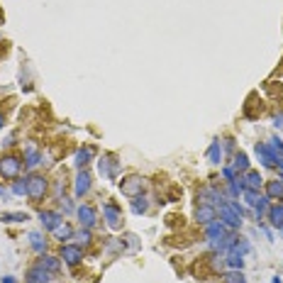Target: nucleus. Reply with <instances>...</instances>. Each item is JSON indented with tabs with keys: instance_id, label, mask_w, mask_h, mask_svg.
Returning a JSON list of instances; mask_svg holds the SVG:
<instances>
[{
	"instance_id": "nucleus-33",
	"label": "nucleus",
	"mask_w": 283,
	"mask_h": 283,
	"mask_svg": "<svg viewBox=\"0 0 283 283\" xmlns=\"http://www.w3.org/2000/svg\"><path fill=\"white\" fill-rule=\"evenodd\" d=\"M122 244H127V251H137L139 249V240L134 237V234H125V237H120V247Z\"/></svg>"
},
{
	"instance_id": "nucleus-25",
	"label": "nucleus",
	"mask_w": 283,
	"mask_h": 283,
	"mask_svg": "<svg viewBox=\"0 0 283 283\" xmlns=\"http://www.w3.org/2000/svg\"><path fill=\"white\" fill-rule=\"evenodd\" d=\"M225 266L232 269V271H242V269H244V256H242V254H234V251H227V254H225Z\"/></svg>"
},
{
	"instance_id": "nucleus-15",
	"label": "nucleus",
	"mask_w": 283,
	"mask_h": 283,
	"mask_svg": "<svg viewBox=\"0 0 283 283\" xmlns=\"http://www.w3.org/2000/svg\"><path fill=\"white\" fill-rule=\"evenodd\" d=\"M22 161H25V169H37L39 163H44V154L34 147V144H27L25 147V154H22Z\"/></svg>"
},
{
	"instance_id": "nucleus-14",
	"label": "nucleus",
	"mask_w": 283,
	"mask_h": 283,
	"mask_svg": "<svg viewBox=\"0 0 283 283\" xmlns=\"http://www.w3.org/2000/svg\"><path fill=\"white\" fill-rule=\"evenodd\" d=\"M193 218H196L198 225L207 227L210 222H215V220H218V207H215V205H198L196 213H193Z\"/></svg>"
},
{
	"instance_id": "nucleus-39",
	"label": "nucleus",
	"mask_w": 283,
	"mask_h": 283,
	"mask_svg": "<svg viewBox=\"0 0 283 283\" xmlns=\"http://www.w3.org/2000/svg\"><path fill=\"white\" fill-rule=\"evenodd\" d=\"M0 283H17V278H15V276H3Z\"/></svg>"
},
{
	"instance_id": "nucleus-40",
	"label": "nucleus",
	"mask_w": 283,
	"mask_h": 283,
	"mask_svg": "<svg viewBox=\"0 0 283 283\" xmlns=\"http://www.w3.org/2000/svg\"><path fill=\"white\" fill-rule=\"evenodd\" d=\"M5 130V115H3V112H0V132Z\"/></svg>"
},
{
	"instance_id": "nucleus-32",
	"label": "nucleus",
	"mask_w": 283,
	"mask_h": 283,
	"mask_svg": "<svg viewBox=\"0 0 283 283\" xmlns=\"http://www.w3.org/2000/svg\"><path fill=\"white\" fill-rule=\"evenodd\" d=\"M222 283H247V278H244V273L242 271H225L222 273Z\"/></svg>"
},
{
	"instance_id": "nucleus-11",
	"label": "nucleus",
	"mask_w": 283,
	"mask_h": 283,
	"mask_svg": "<svg viewBox=\"0 0 283 283\" xmlns=\"http://www.w3.org/2000/svg\"><path fill=\"white\" fill-rule=\"evenodd\" d=\"M237 178H240V183L244 191H262L264 188V176L259 174L256 169H249V171L240 174Z\"/></svg>"
},
{
	"instance_id": "nucleus-18",
	"label": "nucleus",
	"mask_w": 283,
	"mask_h": 283,
	"mask_svg": "<svg viewBox=\"0 0 283 283\" xmlns=\"http://www.w3.org/2000/svg\"><path fill=\"white\" fill-rule=\"evenodd\" d=\"M222 142L220 139H213L210 142V147H207V163H210V166H220V163H222Z\"/></svg>"
},
{
	"instance_id": "nucleus-21",
	"label": "nucleus",
	"mask_w": 283,
	"mask_h": 283,
	"mask_svg": "<svg viewBox=\"0 0 283 283\" xmlns=\"http://www.w3.org/2000/svg\"><path fill=\"white\" fill-rule=\"evenodd\" d=\"M74 232H76V229L71 227V222H66V220H64V222H61V225H59V227H56L52 234H54V240H56V242L66 244V242L74 240Z\"/></svg>"
},
{
	"instance_id": "nucleus-41",
	"label": "nucleus",
	"mask_w": 283,
	"mask_h": 283,
	"mask_svg": "<svg viewBox=\"0 0 283 283\" xmlns=\"http://www.w3.org/2000/svg\"><path fill=\"white\" fill-rule=\"evenodd\" d=\"M271 283H283V281H281V276H273V281H271Z\"/></svg>"
},
{
	"instance_id": "nucleus-42",
	"label": "nucleus",
	"mask_w": 283,
	"mask_h": 283,
	"mask_svg": "<svg viewBox=\"0 0 283 283\" xmlns=\"http://www.w3.org/2000/svg\"><path fill=\"white\" fill-rule=\"evenodd\" d=\"M27 283H32V281H27Z\"/></svg>"
},
{
	"instance_id": "nucleus-26",
	"label": "nucleus",
	"mask_w": 283,
	"mask_h": 283,
	"mask_svg": "<svg viewBox=\"0 0 283 283\" xmlns=\"http://www.w3.org/2000/svg\"><path fill=\"white\" fill-rule=\"evenodd\" d=\"M130 210L134 213V215H144L147 210H149V198L144 196H137V198H132V203H130Z\"/></svg>"
},
{
	"instance_id": "nucleus-35",
	"label": "nucleus",
	"mask_w": 283,
	"mask_h": 283,
	"mask_svg": "<svg viewBox=\"0 0 283 283\" xmlns=\"http://www.w3.org/2000/svg\"><path fill=\"white\" fill-rule=\"evenodd\" d=\"M222 178H225V181H234V178H237V171L232 169V163L222 166Z\"/></svg>"
},
{
	"instance_id": "nucleus-5",
	"label": "nucleus",
	"mask_w": 283,
	"mask_h": 283,
	"mask_svg": "<svg viewBox=\"0 0 283 283\" xmlns=\"http://www.w3.org/2000/svg\"><path fill=\"white\" fill-rule=\"evenodd\" d=\"M120 169L122 163L120 159L115 156V154H103L98 159V174L103 176V178H108V181H117V176H120Z\"/></svg>"
},
{
	"instance_id": "nucleus-22",
	"label": "nucleus",
	"mask_w": 283,
	"mask_h": 283,
	"mask_svg": "<svg viewBox=\"0 0 283 283\" xmlns=\"http://www.w3.org/2000/svg\"><path fill=\"white\" fill-rule=\"evenodd\" d=\"M27 281H32V283H49V281H52V273L44 271L42 266L37 264V266H32V269H30V273H27Z\"/></svg>"
},
{
	"instance_id": "nucleus-29",
	"label": "nucleus",
	"mask_w": 283,
	"mask_h": 283,
	"mask_svg": "<svg viewBox=\"0 0 283 283\" xmlns=\"http://www.w3.org/2000/svg\"><path fill=\"white\" fill-rule=\"evenodd\" d=\"M0 220H3L5 225H17V222H27L30 215H27V213H3Z\"/></svg>"
},
{
	"instance_id": "nucleus-19",
	"label": "nucleus",
	"mask_w": 283,
	"mask_h": 283,
	"mask_svg": "<svg viewBox=\"0 0 283 283\" xmlns=\"http://www.w3.org/2000/svg\"><path fill=\"white\" fill-rule=\"evenodd\" d=\"M266 220H269V225H271V227L283 229V203H271Z\"/></svg>"
},
{
	"instance_id": "nucleus-3",
	"label": "nucleus",
	"mask_w": 283,
	"mask_h": 283,
	"mask_svg": "<svg viewBox=\"0 0 283 283\" xmlns=\"http://www.w3.org/2000/svg\"><path fill=\"white\" fill-rule=\"evenodd\" d=\"M22 156L17 154H5V156H0V178H5V181H15V178H20L22 174Z\"/></svg>"
},
{
	"instance_id": "nucleus-6",
	"label": "nucleus",
	"mask_w": 283,
	"mask_h": 283,
	"mask_svg": "<svg viewBox=\"0 0 283 283\" xmlns=\"http://www.w3.org/2000/svg\"><path fill=\"white\" fill-rule=\"evenodd\" d=\"M144 188H147V178H142L139 174H130L125 176L120 181V193L127 198H137L144 193Z\"/></svg>"
},
{
	"instance_id": "nucleus-17",
	"label": "nucleus",
	"mask_w": 283,
	"mask_h": 283,
	"mask_svg": "<svg viewBox=\"0 0 283 283\" xmlns=\"http://www.w3.org/2000/svg\"><path fill=\"white\" fill-rule=\"evenodd\" d=\"M39 266H42L44 271H49L52 273V276H54V273H59V269H61V259H59V256H52V254H46V251H44V254H39Z\"/></svg>"
},
{
	"instance_id": "nucleus-31",
	"label": "nucleus",
	"mask_w": 283,
	"mask_h": 283,
	"mask_svg": "<svg viewBox=\"0 0 283 283\" xmlns=\"http://www.w3.org/2000/svg\"><path fill=\"white\" fill-rule=\"evenodd\" d=\"M242 198H244V203L254 210V207L259 205V200H262V193H259V191H242Z\"/></svg>"
},
{
	"instance_id": "nucleus-10",
	"label": "nucleus",
	"mask_w": 283,
	"mask_h": 283,
	"mask_svg": "<svg viewBox=\"0 0 283 283\" xmlns=\"http://www.w3.org/2000/svg\"><path fill=\"white\" fill-rule=\"evenodd\" d=\"M254 152H256V156H259V161H262L264 169H276V166H278V154L269 147V142H256Z\"/></svg>"
},
{
	"instance_id": "nucleus-27",
	"label": "nucleus",
	"mask_w": 283,
	"mask_h": 283,
	"mask_svg": "<svg viewBox=\"0 0 283 283\" xmlns=\"http://www.w3.org/2000/svg\"><path fill=\"white\" fill-rule=\"evenodd\" d=\"M30 247H32L37 254H44V251H46V240H44L42 232H30Z\"/></svg>"
},
{
	"instance_id": "nucleus-28",
	"label": "nucleus",
	"mask_w": 283,
	"mask_h": 283,
	"mask_svg": "<svg viewBox=\"0 0 283 283\" xmlns=\"http://www.w3.org/2000/svg\"><path fill=\"white\" fill-rule=\"evenodd\" d=\"M269 207H271V200H269L266 196H262L259 205L254 207V218L259 220V222H262V220H266V215H269Z\"/></svg>"
},
{
	"instance_id": "nucleus-9",
	"label": "nucleus",
	"mask_w": 283,
	"mask_h": 283,
	"mask_svg": "<svg viewBox=\"0 0 283 283\" xmlns=\"http://www.w3.org/2000/svg\"><path fill=\"white\" fill-rule=\"evenodd\" d=\"M90 188H93V176L88 169H78L76 178H74V198H86L90 193Z\"/></svg>"
},
{
	"instance_id": "nucleus-13",
	"label": "nucleus",
	"mask_w": 283,
	"mask_h": 283,
	"mask_svg": "<svg viewBox=\"0 0 283 283\" xmlns=\"http://www.w3.org/2000/svg\"><path fill=\"white\" fill-rule=\"evenodd\" d=\"M39 222H42V227L46 229V232H54V229L64 222V215L56 213V210H39Z\"/></svg>"
},
{
	"instance_id": "nucleus-36",
	"label": "nucleus",
	"mask_w": 283,
	"mask_h": 283,
	"mask_svg": "<svg viewBox=\"0 0 283 283\" xmlns=\"http://www.w3.org/2000/svg\"><path fill=\"white\" fill-rule=\"evenodd\" d=\"M225 149L232 154H237V142H234V137H227V139H225Z\"/></svg>"
},
{
	"instance_id": "nucleus-37",
	"label": "nucleus",
	"mask_w": 283,
	"mask_h": 283,
	"mask_svg": "<svg viewBox=\"0 0 283 283\" xmlns=\"http://www.w3.org/2000/svg\"><path fill=\"white\" fill-rule=\"evenodd\" d=\"M273 127H276V130H283V112H276V115H273Z\"/></svg>"
},
{
	"instance_id": "nucleus-24",
	"label": "nucleus",
	"mask_w": 283,
	"mask_h": 283,
	"mask_svg": "<svg viewBox=\"0 0 283 283\" xmlns=\"http://www.w3.org/2000/svg\"><path fill=\"white\" fill-rule=\"evenodd\" d=\"M74 240H76V244L78 247H90L93 244V229H86V227H81V229H76L74 232Z\"/></svg>"
},
{
	"instance_id": "nucleus-8",
	"label": "nucleus",
	"mask_w": 283,
	"mask_h": 283,
	"mask_svg": "<svg viewBox=\"0 0 283 283\" xmlns=\"http://www.w3.org/2000/svg\"><path fill=\"white\" fill-rule=\"evenodd\" d=\"M76 218H78V225L86 229H93L98 225V210L90 205V203H78L76 205Z\"/></svg>"
},
{
	"instance_id": "nucleus-20",
	"label": "nucleus",
	"mask_w": 283,
	"mask_h": 283,
	"mask_svg": "<svg viewBox=\"0 0 283 283\" xmlns=\"http://www.w3.org/2000/svg\"><path fill=\"white\" fill-rule=\"evenodd\" d=\"M93 154H96L93 147H81L76 152V156H74V166H76V169H86L88 163L93 161Z\"/></svg>"
},
{
	"instance_id": "nucleus-38",
	"label": "nucleus",
	"mask_w": 283,
	"mask_h": 283,
	"mask_svg": "<svg viewBox=\"0 0 283 283\" xmlns=\"http://www.w3.org/2000/svg\"><path fill=\"white\" fill-rule=\"evenodd\" d=\"M10 188H5V185H0V198H3V200H10Z\"/></svg>"
},
{
	"instance_id": "nucleus-16",
	"label": "nucleus",
	"mask_w": 283,
	"mask_h": 283,
	"mask_svg": "<svg viewBox=\"0 0 283 283\" xmlns=\"http://www.w3.org/2000/svg\"><path fill=\"white\" fill-rule=\"evenodd\" d=\"M227 232L229 229L220 222V220H215V222H210L205 227V237H207V242H220V240H225L227 237Z\"/></svg>"
},
{
	"instance_id": "nucleus-30",
	"label": "nucleus",
	"mask_w": 283,
	"mask_h": 283,
	"mask_svg": "<svg viewBox=\"0 0 283 283\" xmlns=\"http://www.w3.org/2000/svg\"><path fill=\"white\" fill-rule=\"evenodd\" d=\"M10 193L12 196H27V176H25V178H15V181H10Z\"/></svg>"
},
{
	"instance_id": "nucleus-7",
	"label": "nucleus",
	"mask_w": 283,
	"mask_h": 283,
	"mask_svg": "<svg viewBox=\"0 0 283 283\" xmlns=\"http://www.w3.org/2000/svg\"><path fill=\"white\" fill-rule=\"evenodd\" d=\"M59 259H61L66 266H78V264L83 262V247H78L76 242H66V244H61Z\"/></svg>"
},
{
	"instance_id": "nucleus-2",
	"label": "nucleus",
	"mask_w": 283,
	"mask_h": 283,
	"mask_svg": "<svg viewBox=\"0 0 283 283\" xmlns=\"http://www.w3.org/2000/svg\"><path fill=\"white\" fill-rule=\"evenodd\" d=\"M46 196H49V178H46L44 174H30L27 176V198H30V203L39 205Z\"/></svg>"
},
{
	"instance_id": "nucleus-1",
	"label": "nucleus",
	"mask_w": 283,
	"mask_h": 283,
	"mask_svg": "<svg viewBox=\"0 0 283 283\" xmlns=\"http://www.w3.org/2000/svg\"><path fill=\"white\" fill-rule=\"evenodd\" d=\"M218 215H220V222L227 229H240L242 220H244V207L237 200H222L218 205Z\"/></svg>"
},
{
	"instance_id": "nucleus-23",
	"label": "nucleus",
	"mask_w": 283,
	"mask_h": 283,
	"mask_svg": "<svg viewBox=\"0 0 283 283\" xmlns=\"http://www.w3.org/2000/svg\"><path fill=\"white\" fill-rule=\"evenodd\" d=\"M232 169L237 171V176L240 174H244V171H249L251 166H249V156L244 152H237L234 156H232Z\"/></svg>"
},
{
	"instance_id": "nucleus-34",
	"label": "nucleus",
	"mask_w": 283,
	"mask_h": 283,
	"mask_svg": "<svg viewBox=\"0 0 283 283\" xmlns=\"http://www.w3.org/2000/svg\"><path fill=\"white\" fill-rule=\"evenodd\" d=\"M59 205H61V210L64 213H76V205H74V200L71 198H59Z\"/></svg>"
},
{
	"instance_id": "nucleus-4",
	"label": "nucleus",
	"mask_w": 283,
	"mask_h": 283,
	"mask_svg": "<svg viewBox=\"0 0 283 283\" xmlns=\"http://www.w3.org/2000/svg\"><path fill=\"white\" fill-rule=\"evenodd\" d=\"M103 220H105L108 229H112V232H120L122 225H125V218H122V207L117 205L115 200H108V203H103Z\"/></svg>"
},
{
	"instance_id": "nucleus-12",
	"label": "nucleus",
	"mask_w": 283,
	"mask_h": 283,
	"mask_svg": "<svg viewBox=\"0 0 283 283\" xmlns=\"http://www.w3.org/2000/svg\"><path fill=\"white\" fill-rule=\"evenodd\" d=\"M264 196L269 198L271 203H283V176L264 183Z\"/></svg>"
}]
</instances>
